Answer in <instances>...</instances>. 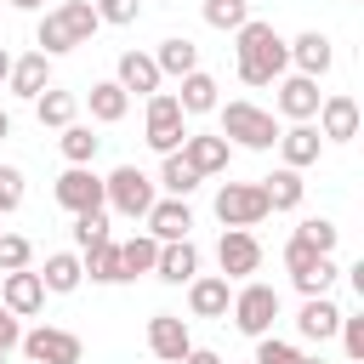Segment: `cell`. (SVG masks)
Returning a JSON list of instances; mask_svg holds the SVG:
<instances>
[{"mask_svg": "<svg viewBox=\"0 0 364 364\" xmlns=\"http://www.w3.org/2000/svg\"><path fill=\"white\" fill-rule=\"evenodd\" d=\"M6 85H11V97H40L46 85H51V57L46 51H28V57H11V74H6Z\"/></svg>", "mask_w": 364, "mask_h": 364, "instance_id": "obj_21", "label": "cell"}, {"mask_svg": "<svg viewBox=\"0 0 364 364\" xmlns=\"http://www.w3.org/2000/svg\"><path fill=\"white\" fill-rule=\"evenodd\" d=\"M6 74H11V51L0 46V85H6Z\"/></svg>", "mask_w": 364, "mask_h": 364, "instance_id": "obj_46", "label": "cell"}, {"mask_svg": "<svg viewBox=\"0 0 364 364\" xmlns=\"http://www.w3.org/2000/svg\"><path fill=\"white\" fill-rule=\"evenodd\" d=\"M182 364H222V353H210V347H188Z\"/></svg>", "mask_w": 364, "mask_h": 364, "instance_id": "obj_45", "label": "cell"}, {"mask_svg": "<svg viewBox=\"0 0 364 364\" xmlns=\"http://www.w3.org/2000/svg\"><path fill=\"white\" fill-rule=\"evenodd\" d=\"M97 142H102V136H91V125H80V119L63 125V136H57V148H63L68 165H91V159H97Z\"/></svg>", "mask_w": 364, "mask_h": 364, "instance_id": "obj_33", "label": "cell"}, {"mask_svg": "<svg viewBox=\"0 0 364 364\" xmlns=\"http://www.w3.org/2000/svg\"><path fill=\"white\" fill-rule=\"evenodd\" d=\"M199 176H216V171H228V159H233V142L228 136H199V131H188L182 136V148H176Z\"/></svg>", "mask_w": 364, "mask_h": 364, "instance_id": "obj_16", "label": "cell"}, {"mask_svg": "<svg viewBox=\"0 0 364 364\" xmlns=\"http://www.w3.org/2000/svg\"><path fill=\"white\" fill-rule=\"evenodd\" d=\"M341 347H347V358H364V313H341Z\"/></svg>", "mask_w": 364, "mask_h": 364, "instance_id": "obj_43", "label": "cell"}, {"mask_svg": "<svg viewBox=\"0 0 364 364\" xmlns=\"http://www.w3.org/2000/svg\"><path fill=\"white\" fill-rule=\"evenodd\" d=\"M80 279H85V267H80V256H74V250H51V256H46V267H40V284H46L51 296L80 290Z\"/></svg>", "mask_w": 364, "mask_h": 364, "instance_id": "obj_27", "label": "cell"}, {"mask_svg": "<svg viewBox=\"0 0 364 364\" xmlns=\"http://www.w3.org/2000/svg\"><path fill=\"white\" fill-rule=\"evenodd\" d=\"M6 136H11V114L0 108V142H6Z\"/></svg>", "mask_w": 364, "mask_h": 364, "instance_id": "obj_47", "label": "cell"}, {"mask_svg": "<svg viewBox=\"0 0 364 364\" xmlns=\"http://www.w3.org/2000/svg\"><path fill=\"white\" fill-rule=\"evenodd\" d=\"M17 341H23V324H17V313H11V307H6V301H0V347H6V353H11V347H17Z\"/></svg>", "mask_w": 364, "mask_h": 364, "instance_id": "obj_44", "label": "cell"}, {"mask_svg": "<svg viewBox=\"0 0 364 364\" xmlns=\"http://www.w3.org/2000/svg\"><path fill=\"white\" fill-rule=\"evenodd\" d=\"M11 6H17V11H34V6H46V0H11Z\"/></svg>", "mask_w": 364, "mask_h": 364, "instance_id": "obj_48", "label": "cell"}, {"mask_svg": "<svg viewBox=\"0 0 364 364\" xmlns=\"http://www.w3.org/2000/svg\"><path fill=\"white\" fill-rule=\"evenodd\" d=\"M262 216H267L262 182H222L216 188V222L222 228H256Z\"/></svg>", "mask_w": 364, "mask_h": 364, "instance_id": "obj_6", "label": "cell"}, {"mask_svg": "<svg viewBox=\"0 0 364 364\" xmlns=\"http://www.w3.org/2000/svg\"><path fill=\"white\" fill-rule=\"evenodd\" d=\"M17 347H23L34 364H80V353H85V347H80V336H74V330H57V324L28 330Z\"/></svg>", "mask_w": 364, "mask_h": 364, "instance_id": "obj_10", "label": "cell"}, {"mask_svg": "<svg viewBox=\"0 0 364 364\" xmlns=\"http://www.w3.org/2000/svg\"><path fill=\"white\" fill-rule=\"evenodd\" d=\"M296 330H301L307 341H330V336L341 330V307H336L330 296H307L301 313H296Z\"/></svg>", "mask_w": 364, "mask_h": 364, "instance_id": "obj_23", "label": "cell"}, {"mask_svg": "<svg viewBox=\"0 0 364 364\" xmlns=\"http://www.w3.org/2000/svg\"><path fill=\"white\" fill-rule=\"evenodd\" d=\"M301 193H307V182H301V171H290V165H279L273 176H262V199H267V210H296Z\"/></svg>", "mask_w": 364, "mask_h": 364, "instance_id": "obj_26", "label": "cell"}, {"mask_svg": "<svg viewBox=\"0 0 364 364\" xmlns=\"http://www.w3.org/2000/svg\"><path fill=\"white\" fill-rule=\"evenodd\" d=\"M228 301H233V279H222V273L188 279V313L193 318H228Z\"/></svg>", "mask_w": 364, "mask_h": 364, "instance_id": "obj_11", "label": "cell"}, {"mask_svg": "<svg viewBox=\"0 0 364 364\" xmlns=\"http://www.w3.org/2000/svg\"><path fill=\"white\" fill-rule=\"evenodd\" d=\"M318 256H324V250H313L301 233H290V245H284V267H290V279H296V273H307Z\"/></svg>", "mask_w": 364, "mask_h": 364, "instance_id": "obj_42", "label": "cell"}, {"mask_svg": "<svg viewBox=\"0 0 364 364\" xmlns=\"http://www.w3.org/2000/svg\"><path fill=\"white\" fill-rule=\"evenodd\" d=\"M114 80H119V91H125V97H154L165 74H159V63H154L148 51H119Z\"/></svg>", "mask_w": 364, "mask_h": 364, "instance_id": "obj_14", "label": "cell"}, {"mask_svg": "<svg viewBox=\"0 0 364 364\" xmlns=\"http://www.w3.org/2000/svg\"><path fill=\"white\" fill-rule=\"evenodd\" d=\"M57 205H63L68 216H80V210H108V205H102V176H97L91 165H68V171L57 176Z\"/></svg>", "mask_w": 364, "mask_h": 364, "instance_id": "obj_9", "label": "cell"}, {"mask_svg": "<svg viewBox=\"0 0 364 364\" xmlns=\"http://www.w3.org/2000/svg\"><path fill=\"white\" fill-rule=\"evenodd\" d=\"M154 63H159V74H171V80H182V74H193V68H199V46H193L188 34H171V40H159V51H154Z\"/></svg>", "mask_w": 364, "mask_h": 364, "instance_id": "obj_28", "label": "cell"}, {"mask_svg": "<svg viewBox=\"0 0 364 364\" xmlns=\"http://www.w3.org/2000/svg\"><path fill=\"white\" fill-rule=\"evenodd\" d=\"M301 364H324V358H307V353H301Z\"/></svg>", "mask_w": 364, "mask_h": 364, "instance_id": "obj_49", "label": "cell"}, {"mask_svg": "<svg viewBox=\"0 0 364 364\" xmlns=\"http://www.w3.org/2000/svg\"><path fill=\"white\" fill-rule=\"evenodd\" d=\"M91 6H97V17L114 23V28H131V23L142 17V0H91Z\"/></svg>", "mask_w": 364, "mask_h": 364, "instance_id": "obj_39", "label": "cell"}, {"mask_svg": "<svg viewBox=\"0 0 364 364\" xmlns=\"http://www.w3.org/2000/svg\"><path fill=\"white\" fill-rule=\"evenodd\" d=\"M188 347H193V336H188V318H182V313H154V318H148V353H154V358L182 364Z\"/></svg>", "mask_w": 364, "mask_h": 364, "instance_id": "obj_12", "label": "cell"}, {"mask_svg": "<svg viewBox=\"0 0 364 364\" xmlns=\"http://www.w3.org/2000/svg\"><path fill=\"white\" fill-rule=\"evenodd\" d=\"M284 46H290V63H296V74H307V80L330 74V63H336V51H330V34H318V28H307V34L284 40Z\"/></svg>", "mask_w": 364, "mask_h": 364, "instance_id": "obj_17", "label": "cell"}, {"mask_svg": "<svg viewBox=\"0 0 364 364\" xmlns=\"http://www.w3.org/2000/svg\"><path fill=\"white\" fill-rule=\"evenodd\" d=\"M85 108H91L97 125H119V119L131 114V97L119 91V80H97V85L85 91Z\"/></svg>", "mask_w": 364, "mask_h": 364, "instance_id": "obj_25", "label": "cell"}, {"mask_svg": "<svg viewBox=\"0 0 364 364\" xmlns=\"http://www.w3.org/2000/svg\"><path fill=\"white\" fill-rule=\"evenodd\" d=\"M228 313H233V324H239V330L256 341V336H267V330H273V318H279V290H273V284H256V279H245V284L233 290Z\"/></svg>", "mask_w": 364, "mask_h": 364, "instance_id": "obj_5", "label": "cell"}, {"mask_svg": "<svg viewBox=\"0 0 364 364\" xmlns=\"http://www.w3.org/2000/svg\"><path fill=\"white\" fill-rule=\"evenodd\" d=\"M245 17H250V0H205V23L222 34H233Z\"/></svg>", "mask_w": 364, "mask_h": 364, "instance_id": "obj_36", "label": "cell"}, {"mask_svg": "<svg viewBox=\"0 0 364 364\" xmlns=\"http://www.w3.org/2000/svg\"><path fill=\"white\" fill-rule=\"evenodd\" d=\"M279 114L296 125V119H313L318 114V80H307V74H290V80H279Z\"/></svg>", "mask_w": 364, "mask_h": 364, "instance_id": "obj_22", "label": "cell"}, {"mask_svg": "<svg viewBox=\"0 0 364 364\" xmlns=\"http://www.w3.org/2000/svg\"><path fill=\"white\" fill-rule=\"evenodd\" d=\"M159 193H154V176H142L136 165H119V171H108L102 176V205L108 210H119V216H148V205H154Z\"/></svg>", "mask_w": 364, "mask_h": 364, "instance_id": "obj_4", "label": "cell"}, {"mask_svg": "<svg viewBox=\"0 0 364 364\" xmlns=\"http://www.w3.org/2000/svg\"><path fill=\"white\" fill-rule=\"evenodd\" d=\"M233 51H239V80H245V85H273V80L284 74V63H290L284 34H279L273 23H262V17H245V23L233 28Z\"/></svg>", "mask_w": 364, "mask_h": 364, "instance_id": "obj_1", "label": "cell"}, {"mask_svg": "<svg viewBox=\"0 0 364 364\" xmlns=\"http://www.w3.org/2000/svg\"><path fill=\"white\" fill-rule=\"evenodd\" d=\"M0 364H6V347H0Z\"/></svg>", "mask_w": 364, "mask_h": 364, "instance_id": "obj_51", "label": "cell"}, {"mask_svg": "<svg viewBox=\"0 0 364 364\" xmlns=\"http://www.w3.org/2000/svg\"><path fill=\"white\" fill-rule=\"evenodd\" d=\"M28 262H34L28 233H0V273H17V267H28Z\"/></svg>", "mask_w": 364, "mask_h": 364, "instance_id": "obj_38", "label": "cell"}, {"mask_svg": "<svg viewBox=\"0 0 364 364\" xmlns=\"http://www.w3.org/2000/svg\"><path fill=\"white\" fill-rule=\"evenodd\" d=\"M222 114V136L228 142H239V148H256V154H267L273 142H279V119L267 114V108H256V102H228V108H216Z\"/></svg>", "mask_w": 364, "mask_h": 364, "instance_id": "obj_3", "label": "cell"}, {"mask_svg": "<svg viewBox=\"0 0 364 364\" xmlns=\"http://www.w3.org/2000/svg\"><path fill=\"white\" fill-rule=\"evenodd\" d=\"M199 182H205V176H199V171H193L182 154H165V165H159V188H165L171 199H188Z\"/></svg>", "mask_w": 364, "mask_h": 364, "instance_id": "obj_32", "label": "cell"}, {"mask_svg": "<svg viewBox=\"0 0 364 364\" xmlns=\"http://www.w3.org/2000/svg\"><path fill=\"white\" fill-rule=\"evenodd\" d=\"M318 136L324 142H353L358 136V102L347 97V91H336V97H318Z\"/></svg>", "mask_w": 364, "mask_h": 364, "instance_id": "obj_13", "label": "cell"}, {"mask_svg": "<svg viewBox=\"0 0 364 364\" xmlns=\"http://www.w3.org/2000/svg\"><path fill=\"white\" fill-rule=\"evenodd\" d=\"M102 239H114L108 210H80V216H74V245H80V250H91V245H102Z\"/></svg>", "mask_w": 364, "mask_h": 364, "instance_id": "obj_34", "label": "cell"}, {"mask_svg": "<svg viewBox=\"0 0 364 364\" xmlns=\"http://www.w3.org/2000/svg\"><path fill=\"white\" fill-rule=\"evenodd\" d=\"M0 301H6L17 318H34V313L46 307V284H40V273H28V267L6 273V284H0Z\"/></svg>", "mask_w": 364, "mask_h": 364, "instance_id": "obj_20", "label": "cell"}, {"mask_svg": "<svg viewBox=\"0 0 364 364\" xmlns=\"http://www.w3.org/2000/svg\"><path fill=\"white\" fill-rule=\"evenodd\" d=\"M80 267H85V279H91V284H125V273H119V239L91 245V250L80 256Z\"/></svg>", "mask_w": 364, "mask_h": 364, "instance_id": "obj_30", "label": "cell"}, {"mask_svg": "<svg viewBox=\"0 0 364 364\" xmlns=\"http://www.w3.org/2000/svg\"><path fill=\"white\" fill-rule=\"evenodd\" d=\"M216 267H222V279H250V273L262 267L256 233H250V228H222V239H216Z\"/></svg>", "mask_w": 364, "mask_h": 364, "instance_id": "obj_8", "label": "cell"}, {"mask_svg": "<svg viewBox=\"0 0 364 364\" xmlns=\"http://www.w3.org/2000/svg\"><path fill=\"white\" fill-rule=\"evenodd\" d=\"M74 114H80V97H74V91H57V85H46V91L34 97V119H40V125H51V131L74 125Z\"/></svg>", "mask_w": 364, "mask_h": 364, "instance_id": "obj_29", "label": "cell"}, {"mask_svg": "<svg viewBox=\"0 0 364 364\" xmlns=\"http://www.w3.org/2000/svg\"><path fill=\"white\" fill-rule=\"evenodd\" d=\"M347 364H364V358H347Z\"/></svg>", "mask_w": 364, "mask_h": 364, "instance_id": "obj_50", "label": "cell"}, {"mask_svg": "<svg viewBox=\"0 0 364 364\" xmlns=\"http://www.w3.org/2000/svg\"><path fill=\"white\" fill-rule=\"evenodd\" d=\"M142 222H148V233H154L159 245H165V239H188V233H193V210H188V199H154Z\"/></svg>", "mask_w": 364, "mask_h": 364, "instance_id": "obj_18", "label": "cell"}, {"mask_svg": "<svg viewBox=\"0 0 364 364\" xmlns=\"http://www.w3.org/2000/svg\"><path fill=\"white\" fill-rule=\"evenodd\" d=\"M250 364H301V353L290 341H279V336H256V358Z\"/></svg>", "mask_w": 364, "mask_h": 364, "instance_id": "obj_40", "label": "cell"}, {"mask_svg": "<svg viewBox=\"0 0 364 364\" xmlns=\"http://www.w3.org/2000/svg\"><path fill=\"white\" fill-rule=\"evenodd\" d=\"M273 148L284 154V165H290V171H307V165H318L324 136H318V125H313V119H296L290 131H279V142H273Z\"/></svg>", "mask_w": 364, "mask_h": 364, "instance_id": "obj_15", "label": "cell"}, {"mask_svg": "<svg viewBox=\"0 0 364 364\" xmlns=\"http://www.w3.org/2000/svg\"><path fill=\"white\" fill-rule=\"evenodd\" d=\"M296 233H301V239H307L313 250H324V256H336V239H341V228H336L330 216H307V222H301Z\"/></svg>", "mask_w": 364, "mask_h": 364, "instance_id": "obj_37", "label": "cell"}, {"mask_svg": "<svg viewBox=\"0 0 364 364\" xmlns=\"http://www.w3.org/2000/svg\"><path fill=\"white\" fill-rule=\"evenodd\" d=\"M171 97H176V108H182V114H216V108H222V97H216V80H210L205 68L182 74V91H171Z\"/></svg>", "mask_w": 364, "mask_h": 364, "instance_id": "obj_24", "label": "cell"}, {"mask_svg": "<svg viewBox=\"0 0 364 364\" xmlns=\"http://www.w3.org/2000/svg\"><path fill=\"white\" fill-rule=\"evenodd\" d=\"M182 136H188V114L176 108L171 91H154V97H148V148H154V154H176Z\"/></svg>", "mask_w": 364, "mask_h": 364, "instance_id": "obj_7", "label": "cell"}, {"mask_svg": "<svg viewBox=\"0 0 364 364\" xmlns=\"http://www.w3.org/2000/svg\"><path fill=\"white\" fill-rule=\"evenodd\" d=\"M336 273H341V267H336V256H318L307 273H296V290H301V296H330Z\"/></svg>", "mask_w": 364, "mask_h": 364, "instance_id": "obj_35", "label": "cell"}, {"mask_svg": "<svg viewBox=\"0 0 364 364\" xmlns=\"http://www.w3.org/2000/svg\"><path fill=\"white\" fill-rule=\"evenodd\" d=\"M154 273H159L165 284H188V279L199 273V245H193V239H165L159 256H154Z\"/></svg>", "mask_w": 364, "mask_h": 364, "instance_id": "obj_19", "label": "cell"}, {"mask_svg": "<svg viewBox=\"0 0 364 364\" xmlns=\"http://www.w3.org/2000/svg\"><path fill=\"white\" fill-rule=\"evenodd\" d=\"M23 193H28L23 171H17V165H0V216H6V210H17V205H23Z\"/></svg>", "mask_w": 364, "mask_h": 364, "instance_id": "obj_41", "label": "cell"}, {"mask_svg": "<svg viewBox=\"0 0 364 364\" xmlns=\"http://www.w3.org/2000/svg\"><path fill=\"white\" fill-rule=\"evenodd\" d=\"M102 28V17H97V6L91 0H63L57 11H46L40 17V28H34V46L46 51V57H63V51H74V46H91V34Z\"/></svg>", "mask_w": 364, "mask_h": 364, "instance_id": "obj_2", "label": "cell"}, {"mask_svg": "<svg viewBox=\"0 0 364 364\" xmlns=\"http://www.w3.org/2000/svg\"><path fill=\"white\" fill-rule=\"evenodd\" d=\"M154 256H159V239H154V233H131V239L119 245V273H125V279L154 273Z\"/></svg>", "mask_w": 364, "mask_h": 364, "instance_id": "obj_31", "label": "cell"}]
</instances>
